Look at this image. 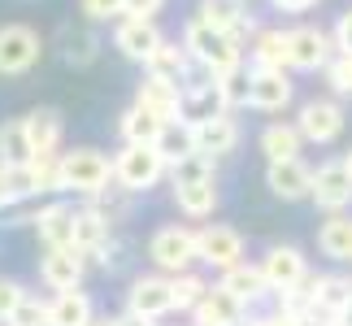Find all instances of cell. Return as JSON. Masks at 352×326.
<instances>
[{
	"mask_svg": "<svg viewBox=\"0 0 352 326\" xmlns=\"http://www.w3.org/2000/svg\"><path fill=\"white\" fill-rule=\"evenodd\" d=\"M35 157V144H31V135H26V122H5L0 127V166L5 170H18L26 166V161Z\"/></svg>",
	"mask_w": 352,
	"mask_h": 326,
	"instance_id": "17",
	"label": "cell"
},
{
	"mask_svg": "<svg viewBox=\"0 0 352 326\" xmlns=\"http://www.w3.org/2000/svg\"><path fill=\"white\" fill-rule=\"evenodd\" d=\"M39 61V35L22 22L0 26V74H26Z\"/></svg>",
	"mask_w": 352,
	"mask_h": 326,
	"instance_id": "4",
	"label": "cell"
},
{
	"mask_svg": "<svg viewBox=\"0 0 352 326\" xmlns=\"http://www.w3.org/2000/svg\"><path fill=\"white\" fill-rule=\"evenodd\" d=\"M200 22L218 26V31H231V35H239L243 26H252L239 13V0H200Z\"/></svg>",
	"mask_w": 352,
	"mask_h": 326,
	"instance_id": "25",
	"label": "cell"
},
{
	"mask_svg": "<svg viewBox=\"0 0 352 326\" xmlns=\"http://www.w3.org/2000/svg\"><path fill=\"white\" fill-rule=\"evenodd\" d=\"M252 57H256V70H283V61H287V35L283 31H261Z\"/></svg>",
	"mask_w": 352,
	"mask_h": 326,
	"instance_id": "30",
	"label": "cell"
},
{
	"mask_svg": "<svg viewBox=\"0 0 352 326\" xmlns=\"http://www.w3.org/2000/svg\"><path fill=\"white\" fill-rule=\"evenodd\" d=\"M261 274L270 287H278V292H292L296 283L305 279V257L296 252V248H270L265 252V265H261Z\"/></svg>",
	"mask_w": 352,
	"mask_h": 326,
	"instance_id": "13",
	"label": "cell"
},
{
	"mask_svg": "<svg viewBox=\"0 0 352 326\" xmlns=\"http://www.w3.org/2000/svg\"><path fill=\"white\" fill-rule=\"evenodd\" d=\"M314 200L322 209H331V213L352 205V170H348V161H327V166L314 174Z\"/></svg>",
	"mask_w": 352,
	"mask_h": 326,
	"instance_id": "7",
	"label": "cell"
},
{
	"mask_svg": "<svg viewBox=\"0 0 352 326\" xmlns=\"http://www.w3.org/2000/svg\"><path fill=\"white\" fill-rule=\"evenodd\" d=\"M314 5H318V0H274V9H283V13H305Z\"/></svg>",
	"mask_w": 352,
	"mask_h": 326,
	"instance_id": "44",
	"label": "cell"
},
{
	"mask_svg": "<svg viewBox=\"0 0 352 326\" xmlns=\"http://www.w3.org/2000/svg\"><path fill=\"white\" fill-rule=\"evenodd\" d=\"M327 74H331V87L335 91H352V57H335L331 65H327Z\"/></svg>",
	"mask_w": 352,
	"mask_h": 326,
	"instance_id": "38",
	"label": "cell"
},
{
	"mask_svg": "<svg viewBox=\"0 0 352 326\" xmlns=\"http://www.w3.org/2000/svg\"><path fill=\"white\" fill-rule=\"evenodd\" d=\"M166 131H170V122H161L157 113H148V109L135 105L126 118H122V135H126L131 144H148V148H157L161 140H166Z\"/></svg>",
	"mask_w": 352,
	"mask_h": 326,
	"instance_id": "19",
	"label": "cell"
},
{
	"mask_svg": "<svg viewBox=\"0 0 352 326\" xmlns=\"http://www.w3.org/2000/svg\"><path fill=\"white\" fill-rule=\"evenodd\" d=\"M196 243H200V257H205L209 265H222V270L239 265V257H243V239H239V230H231V226H209V230H200Z\"/></svg>",
	"mask_w": 352,
	"mask_h": 326,
	"instance_id": "10",
	"label": "cell"
},
{
	"mask_svg": "<svg viewBox=\"0 0 352 326\" xmlns=\"http://www.w3.org/2000/svg\"><path fill=\"white\" fill-rule=\"evenodd\" d=\"M13 196H18V187H13V174H9L5 166H0V209H5Z\"/></svg>",
	"mask_w": 352,
	"mask_h": 326,
	"instance_id": "43",
	"label": "cell"
},
{
	"mask_svg": "<svg viewBox=\"0 0 352 326\" xmlns=\"http://www.w3.org/2000/svg\"><path fill=\"white\" fill-rule=\"evenodd\" d=\"M335 48H340L344 57H352V9L340 18V26H335Z\"/></svg>",
	"mask_w": 352,
	"mask_h": 326,
	"instance_id": "41",
	"label": "cell"
},
{
	"mask_svg": "<svg viewBox=\"0 0 352 326\" xmlns=\"http://www.w3.org/2000/svg\"><path fill=\"white\" fill-rule=\"evenodd\" d=\"M35 222H39V235H44L52 248H74V213L65 209V205L44 209Z\"/></svg>",
	"mask_w": 352,
	"mask_h": 326,
	"instance_id": "22",
	"label": "cell"
},
{
	"mask_svg": "<svg viewBox=\"0 0 352 326\" xmlns=\"http://www.w3.org/2000/svg\"><path fill=\"white\" fill-rule=\"evenodd\" d=\"M213 205H218V187H213V183H187V187H179V209L183 213L205 217V213H213Z\"/></svg>",
	"mask_w": 352,
	"mask_h": 326,
	"instance_id": "32",
	"label": "cell"
},
{
	"mask_svg": "<svg viewBox=\"0 0 352 326\" xmlns=\"http://www.w3.org/2000/svg\"><path fill=\"white\" fill-rule=\"evenodd\" d=\"M148 70H153V78H161V83H174V87H179V83H183V74H187V57H183V48L161 44L153 57H148Z\"/></svg>",
	"mask_w": 352,
	"mask_h": 326,
	"instance_id": "28",
	"label": "cell"
},
{
	"mask_svg": "<svg viewBox=\"0 0 352 326\" xmlns=\"http://www.w3.org/2000/svg\"><path fill=\"white\" fill-rule=\"evenodd\" d=\"M78 279H83V257L78 248H52L44 257V283L57 292H74Z\"/></svg>",
	"mask_w": 352,
	"mask_h": 326,
	"instance_id": "15",
	"label": "cell"
},
{
	"mask_svg": "<svg viewBox=\"0 0 352 326\" xmlns=\"http://www.w3.org/2000/svg\"><path fill=\"white\" fill-rule=\"evenodd\" d=\"M148 252H153L157 265H166V270H174V274H183V270L200 257V243H196L192 230H183V226H161L157 235H153V243H148Z\"/></svg>",
	"mask_w": 352,
	"mask_h": 326,
	"instance_id": "5",
	"label": "cell"
},
{
	"mask_svg": "<svg viewBox=\"0 0 352 326\" xmlns=\"http://www.w3.org/2000/svg\"><path fill=\"white\" fill-rule=\"evenodd\" d=\"M187 48H192V57H196L200 65H209L213 78L239 70V39H235L231 31H218V26L200 22V18L187 26Z\"/></svg>",
	"mask_w": 352,
	"mask_h": 326,
	"instance_id": "1",
	"label": "cell"
},
{
	"mask_svg": "<svg viewBox=\"0 0 352 326\" xmlns=\"http://www.w3.org/2000/svg\"><path fill=\"white\" fill-rule=\"evenodd\" d=\"M91 322V301L83 292H61L48 305V326H87Z\"/></svg>",
	"mask_w": 352,
	"mask_h": 326,
	"instance_id": "21",
	"label": "cell"
},
{
	"mask_svg": "<svg viewBox=\"0 0 352 326\" xmlns=\"http://www.w3.org/2000/svg\"><path fill=\"white\" fill-rule=\"evenodd\" d=\"M170 309H174V292H170L166 279H140L131 287V314L161 318V314H170Z\"/></svg>",
	"mask_w": 352,
	"mask_h": 326,
	"instance_id": "14",
	"label": "cell"
},
{
	"mask_svg": "<svg viewBox=\"0 0 352 326\" xmlns=\"http://www.w3.org/2000/svg\"><path fill=\"white\" fill-rule=\"evenodd\" d=\"M222 287H226V292H231L235 301L243 305V301H261L270 283H265V274H261V270H248V265H231V270H226V283H222Z\"/></svg>",
	"mask_w": 352,
	"mask_h": 326,
	"instance_id": "26",
	"label": "cell"
},
{
	"mask_svg": "<svg viewBox=\"0 0 352 326\" xmlns=\"http://www.w3.org/2000/svg\"><path fill=\"white\" fill-rule=\"evenodd\" d=\"M239 140V127L226 113L218 118H209V122H200V127H192V144H196V153H205V157H218V153H231Z\"/></svg>",
	"mask_w": 352,
	"mask_h": 326,
	"instance_id": "12",
	"label": "cell"
},
{
	"mask_svg": "<svg viewBox=\"0 0 352 326\" xmlns=\"http://www.w3.org/2000/svg\"><path fill=\"white\" fill-rule=\"evenodd\" d=\"M296 326H322V322H314V318H296Z\"/></svg>",
	"mask_w": 352,
	"mask_h": 326,
	"instance_id": "48",
	"label": "cell"
},
{
	"mask_svg": "<svg viewBox=\"0 0 352 326\" xmlns=\"http://www.w3.org/2000/svg\"><path fill=\"white\" fill-rule=\"evenodd\" d=\"M22 301H26V296H22L18 283H13V279H0V318H13V309H18Z\"/></svg>",
	"mask_w": 352,
	"mask_h": 326,
	"instance_id": "39",
	"label": "cell"
},
{
	"mask_svg": "<svg viewBox=\"0 0 352 326\" xmlns=\"http://www.w3.org/2000/svg\"><path fill=\"white\" fill-rule=\"evenodd\" d=\"M196 318H200V326H235L239 322V301L226 287H213V292L200 296Z\"/></svg>",
	"mask_w": 352,
	"mask_h": 326,
	"instance_id": "18",
	"label": "cell"
},
{
	"mask_svg": "<svg viewBox=\"0 0 352 326\" xmlns=\"http://www.w3.org/2000/svg\"><path fill=\"white\" fill-rule=\"evenodd\" d=\"M161 44H166V39H161V31L153 26V18H126L118 26V48L126 52L131 61H148Z\"/></svg>",
	"mask_w": 352,
	"mask_h": 326,
	"instance_id": "11",
	"label": "cell"
},
{
	"mask_svg": "<svg viewBox=\"0 0 352 326\" xmlns=\"http://www.w3.org/2000/svg\"><path fill=\"white\" fill-rule=\"evenodd\" d=\"M170 292H174V309H196V305H200V296H205L209 287H205V283H200L196 274H174Z\"/></svg>",
	"mask_w": 352,
	"mask_h": 326,
	"instance_id": "36",
	"label": "cell"
},
{
	"mask_svg": "<svg viewBox=\"0 0 352 326\" xmlns=\"http://www.w3.org/2000/svg\"><path fill=\"white\" fill-rule=\"evenodd\" d=\"M352 301V287L344 279H318L314 283V305L327 309V314H340V309Z\"/></svg>",
	"mask_w": 352,
	"mask_h": 326,
	"instance_id": "33",
	"label": "cell"
},
{
	"mask_svg": "<svg viewBox=\"0 0 352 326\" xmlns=\"http://www.w3.org/2000/svg\"><path fill=\"white\" fill-rule=\"evenodd\" d=\"M104 235H109V217L100 213H74V248H100Z\"/></svg>",
	"mask_w": 352,
	"mask_h": 326,
	"instance_id": "31",
	"label": "cell"
},
{
	"mask_svg": "<svg viewBox=\"0 0 352 326\" xmlns=\"http://www.w3.org/2000/svg\"><path fill=\"white\" fill-rule=\"evenodd\" d=\"M340 131H344V113H340V105H335V100H309L300 109V135H305V140L331 144Z\"/></svg>",
	"mask_w": 352,
	"mask_h": 326,
	"instance_id": "9",
	"label": "cell"
},
{
	"mask_svg": "<svg viewBox=\"0 0 352 326\" xmlns=\"http://www.w3.org/2000/svg\"><path fill=\"white\" fill-rule=\"evenodd\" d=\"M118 326H153V318H140V314H126Z\"/></svg>",
	"mask_w": 352,
	"mask_h": 326,
	"instance_id": "45",
	"label": "cell"
},
{
	"mask_svg": "<svg viewBox=\"0 0 352 326\" xmlns=\"http://www.w3.org/2000/svg\"><path fill=\"white\" fill-rule=\"evenodd\" d=\"M270 192L283 196V200H300V196H314V170L300 166V161H270V174H265Z\"/></svg>",
	"mask_w": 352,
	"mask_h": 326,
	"instance_id": "8",
	"label": "cell"
},
{
	"mask_svg": "<svg viewBox=\"0 0 352 326\" xmlns=\"http://www.w3.org/2000/svg\"><path fill=\"white\" fill-rule=\"evenodd\" d=\"M122 9H126V0H83V13H87V18H113V13H122Z\"/></svg>",
	"mask_w": 352,
	"mask_h": 326,
	"instance_id": "40",
	"label": "cell"
},
{
	"mask_svg": "<svg viewBox=\"0 0 352 326\" xmlns=\"http://www.w3.org/2000/svg\"><path fill=\"white\" fill-rule=\"evenodd\" d=\"M113 174L126 192H144V187H153L161 174H166V157H161V148L126 144V153L113 161Z\"/></svg>",
	"mask_w": 352,
	"mask_h": 326,
	"instance_id": "2",
	"label": "cell"
},
{
	"mask_svg": "<svg viewBox=\"0 0 352 326\" xmlns=\"http://www.w3.org/2000/svg\"><path fill=\"white\" fill-rule=\"evenodd\" d=\"M109 174H113L109 157H100L96 148H74L61 157V187H70V192H100Z\"/></svg>",
	"mask_w": 352,
	"mask_h": 326,
	"instance_id": "3",
	"label": "cell"
},
{
	"mask_svg": "<svg viewBox=\"0 0 352 326\" xmlns=\"http://www.w3.org/2000/svg\"><path fill=\"white\" fill-rule=\"evenodd\" d=\"M300 127H265L261 135V148H265V157L270 161H292L296 153H300Z\"/></svg>",
	"mask_w": 352,
	"mask_h": 326,
	"instance_id": "29",
	"label": "cell"
},
{
	"mask_svg": "<svg viewBox=\"0 0 352 326\" xmlns=\"http://www.w3.org/2000/svg\"><path fill=\"white\" fill-rule=\"evenodd\" d=\"M287 65H296V70L331 65V35L318 31V26H296V31H287Z\"/></svg>",
	"mask_w": 352,
	"mask_h": 326,
	"instance_id": "6",
	"label": "cell"
},
{
	"mask_svg": "<svg viewBox=\"0 0 352 326\" xmlns=\"http://www.w3.org/2000/svg\"><path fill=\"white\" fill-rule=\"evenodd\" d=\"M140 109H148V113H157L161 122H174L183 113V96L174 83H161V78H148V83L140 87Z\"/></svg>",
	"mask_w": 352,
	"mask_h": 326,
	"instance_id": "16",
	"label": "cell"
},
{
	"mask_svg": "<svg viewBox=\"0 0 352 326\" xmlns=\"http://www.w3.org/2000/svg\"><path fill=\"white\" fill-rule=\"evenodd\" d=\"M348 170H352V153H348Z\"/></svg>",
	"mask_w": 352,
	"mask_h": 326,
	"instance_id": "50",
	"label": "cell"
},
{
	"mask_svg": "<svg viewBox=\"0 0 352 326\" xmlns=\"http://www.w3.org/2000/svg\"><path fill=\"white\" fill-rule=\"evenodd\" d=\"M87 326H118V322H87Z\"/></svg>",
	"mask_w": 352,
	"mask_h": 326,
	"instance_id": "49",
	"label": "cell"
},
{
	"mask_svg": "<svg viewBox=\"0 0 352 326\" xmlns=\"http://www.w3.org/2000/svg\"><path fill=\"white\" fill-rule=\"evenodd\" d=\"M161 9V0H126V18H153V13Z\"/></svg>",
	"mask_w": 352,
	"mask_h": 326,
	"instance_id": "42",
	"label": "cell"
},
{
	"mask_svg": "<svg viewBox=\"0 0 352 326\" xmlns=\"http://www.w3.org/2000/svg\"><path fill=\"white\" fill-rule=\"evenodd\" d=\"M318 243H322V252H327V257H335V261H352V217L335 213L331 222L322 226Z\"/></svg>",
	"mask_w": 352,
	"mask_h": 326,
	"instance_id": "24",
	"label": "cell"
},
{
	"mask_svg": "<svg viewBox=\"0 0 352 326\" xmlns=\"http://www.w3.org/2000/svg\"><path fill=\"white\" fill-rule=\"evenodd\" d=\"M218 96H222V105H252V78L243 74V70H231V74H222L218 78Z\"/></svg>",
	"mask_w": 352,
	"mask_h": 326,
	"instance_id": "35",
	"label": "cell"
},
{
	"mask_svg": "<svg viewBox=\"0 0 352 326\" xmlns=\"http://www.w3.org/2000/svg\"><path fill=\"white\" fill-rule=\"evenodd\" d=\"M187 183H213V161L205 153L174 161V187H187Z\"/></svg>",
	"mask_w": 352,
	"mask_h": 326,
	"instance_id": "34",
	"label": "cell"
},
{
	"mask_svg": "<svg viewBox=\"0 0 352 326\" xmlns=\"http://www.w3.org/2000/svg\"><path fill=\"white\" fill-rule=\"evenodd\" d=\"M292 100V83L283 78V70H256L252 74V105L256 109H283Z\"/></svg>",
	"mask_w": 352,
	"mask_h": 326,
	"instance_id": "20",
	"label": "cell"
},
{
	"mask_svg": "<svg viewBox=\"0 0 352 326\" xmlns=\"http://www.w3.org/2000/svg\"><path fill=\"white\" fill-rule=\"evenodd\" d=\"M335 326H352V301L340 309V314H335Z\"/></svg>",
	"mask_w": 352,
	"mask_h": 326,
	"instance_id": "46",
	"label": "cell"
},
{
	"mask_svg": "<svg viewBox=\"0 0 352 326\" xmlns=\"http://www.w3.org/2000/svg\"><path fill=\"white\" fill-rule=\"evenodd\" d=\"M256 326H296V318H270V322H256Z\"/></svg>",
	"mask_w": 352,
	"mask_h": 326,
	"instance_id": "47",
	"label": "cell"
},
{
	"mask_svg": "<svg viewBox=\"0 0 352 326\" xmlns=\"http://www.w3.org/2000/svg\"><path fill=\"white\" fill-rule=\"evenodd\" d=\"M222 113V96H218V87H196V91H187L183 96V113L187 118V127H200V122H209V118H218Z\"/></svg>",
	"mask_w": 352,
	"mask_h": 326,
	"instance_id": "27",
	"label": "cell"
},
{
	"mask_svg": "<svg viewBox=\"0 0 352 326\" xmlns=\"http://www.w3.org/2000/svg\"><path fill=\"white\" fill-rule=\"evenodd\" d=\"M26 135H31V144H35V153H52L61 140V118L52 113V109H35V113H26Z\"/></svg>",
	"mask_w": 352,
	"mask_h": 326,
	"instance_id": "23",
	"label": "cell"
},
{
	"mask_svg": "<svg viewBox=\"0 0 352 326\" xmlns=\"http://www.w3.org/2000/svg\"><path fill=\"white\" fill-rule=\"evenodd\" d=\"M9 326H48V309L39 305V301H22L18 309H13Z\"/></svg>",
	"mask_w": 352,
	"mask_h": 326,
	"instance_id": "37",
	"label": "cell"
}]
</instances>
